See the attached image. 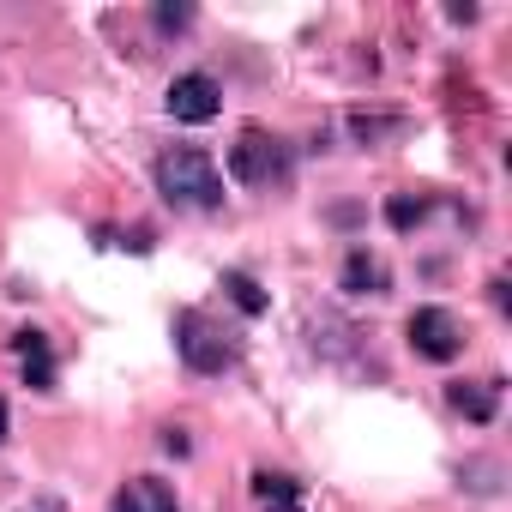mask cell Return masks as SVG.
Returning a JSON list of instances; mask_svg holds the SVG:
<instances>
[{
	"label": "cell",
	"instance_id": "ba28073f",
	"mask_svg": "<svg viewBox=\"0 0 512 512\" xmlns=\"http://www.w3.org/2000/svg\"><path fill=\"white\" fill-rule=\"evenodd\" d=\"M115 512H175V488L157 482V476H133V482L115 494Z\"/></svg>",
	"mask_w": 512,
	"mask_h": 512
},
{
	"label": "cell",
	"instance_id": "4fadbf2b",
	"mask_svg": "<svg viewBox=\"0 0 512 512\" xmlns=\"http://www.w3.org/2000/svg\"><path fill=\"white\" fill-rule=\"evenodd\" d=\"M187 19H193V13H187V7H157V25H163V31H181V25H187Z\"/></svg>",
	"mask_w": 512,
	"mask_h": 512
},
{
	"label": "cell",
	"instance_id": "8fae6325",
	"mask_svg": "<svg viewBox=\"0 0 512 512\" xmlns=\"http://www.w3.org/2000/svg\"><path fill=\"white\" fill-rule=\"evenodd\" d=\"M223 290L235 296V308H241V314H266V296H260V284H253L247 272H229V278H223Z\"/></svg>",
	"mask_w": 512,
	"mask_h": 512
},
{
	"label": "cell",
	"instance_id": "7c38bea8",
	"mask_svg": "<svg viewBox=\"0 0 512 512\" xmlns=\"http://www.w3.org/2000/svg\"><path fill=\"white\" fill-rule=\"evenodd\" d=\"M422 211H428V205H422V199H392V205H386V217H392V223H398V229H410V223H416V217H422Z\"/></svg>",
	"mask_w": 512,
	"mask_h": 512
},
{
	"label": "cell",
	"instance_id": "9c48e42d",
	"mask_svg": "<svg viewBox=\"0 0 512 512\" xmlns=\"http://www.w3.org/2000/svg\"><path fill=\"white\" fill-rule=\"evenodd\" d=\"M344 290H350V296H380V290H386V266L374 260L368 247H356L350 260H344Z\"/></svg>",
	"mask_w": 512,
	"mask_h": 512
},
{
	"label": "cell",
	"instance_id": "8992f818",
	"mask_svg": "<svg viewBox=\"0 0 512 512\" xmlns=\"http://www.w3.org/2000/svg\"><path fill=\"white\" fill-rule=\"evenodd\" d=\"M446 398H452V410H464L470 422H494V410H500V380H452Z\"/></svg>",
	"mask_w": 512,
	"mask_h": 512
},
{
	"label": "cell",
	"instance_id": "7a4b0ae2",
	"mask_svg": "<svg viewBox=\"0 0 512 512\" xmlns=\"http://www.w3.org/2000/svg\"><path fill=\"white\" fill-rule=\"evenodd\" d=\"M175 350H181V362H187L193 374H223V368H235V338H229L217 320H205L199 308L175 314Z\"/></svg>",
	"mask_w": 512,
	"mask_h": 512
},
{
	"label": "cell",
	"instance_id": "3957f363",
	"mask_svg": "<svg viewBox=\"0 0 512 512\" xmlns=\"http://www.w3.org/2000/svg\"><path fill=\"white\" fill-rule=\"evenodd\" d=\"M229 175L241 187H272V181H290V145L272 139L266 127H247L235 145H229Z\"/></svg>",
	"mask_w": 512,
	"mask_h": 512
},
{
	"label": "cell",
	"instance_id": "5b68a950",
	"mask_svg": "<svg viewBox=\"0 0 512 512\" xmlns=\"http://www.w3.org/2000/svg\"><path fill=\"white\" fill-rule=\"evenodd\" d=\"M163 103H169V115H175V121H193V127H199V121H211V115L223 109V91H217V79H211V73H181V79L169 85V97H163Z\"/></svg>",
	"mask_w": 512,
	"mask_h": 512
},
{
	"label": "cell",
	"instance_id": "277c9868",
	"mask_svg": "<svg viewBox=\"0 0 512 512\" xmlns=\"http://www.w3.org/2000/svg\"><path fill=\"white\" fill-rule=\"evenodd\" d=\"M404 332H410V350L428 356V362H452V356L464 350V332H458V320H452L446 308H416Z\"/></svg>",
	"mask_w": 512,
	"mask_h": 512
},
{
	"label": "cell",
	"instance_id": "52a82bcc",
	"mask_svg": "<svg viewBox=\"0 0 512 512\" xmlns=\"http://www.w3.org/2000/svg\"><path fill=\"white\" fill-rule=\"evenodd\" d=\"M13 350H19L25 380H31L37 392H49V386H55V350H49V338H43V332H19V338H13Z\"/></svg>",
	"mask_w": 512,
	"mask_h": 512
},
{
	"label": "cell",
	"instance_id": "30bf717a",
	"mask_svg": "<svg viewBox=\"0 0 512 512\" xmlns=\"http://www.w3.org/2000/svg\"><path fill=\"white\" fill-rule=\"evenodd\" d=\"M253 494H260L266 512H302V488L284 470H260V476H253Z\"/></svg>",
	"mask_w": 512,
	"mask_h": 512
},
{
	"label": "cell",
	"instance_id": "5bb4252c",
	"mask_svg": "<svg viewBox=\"0 0 512 512\" xmlns=\"http://www.w3.org/2000/svg\"><path fill=\"white\" fill-rule=\"evenodd\" d=\"M7 422H13V416H7V404H0V440H7Z\"/></svg>",
	"mask_w": 512,
	"mask_h": 512
},
{
	"label": "cell",
	"instance_id": "6da1fadb",
	"mask_svg": "<svg viewBox=\"0 0 512 512\" xmlns=\"http://www.w3.org/2000/svg\"><path fill=\"white\" fill-rule=\"evenodd\" d=\"M157 193H163L169 205L211 211V205H223V169H217L205 151L175 145V151H163V157H157Z\"/></svg>",
	"mask_w": 512,
	"mask_h": 512
}]
</instances>
